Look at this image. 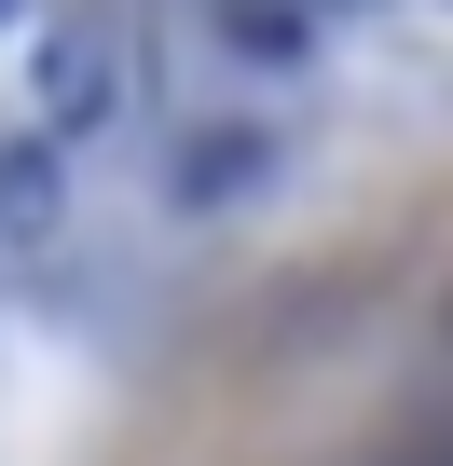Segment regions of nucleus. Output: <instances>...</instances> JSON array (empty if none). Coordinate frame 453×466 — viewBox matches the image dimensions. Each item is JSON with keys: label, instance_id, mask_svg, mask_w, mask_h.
Here are the masks:
<instances>
[{"label": "nucleus", "instance_id": "nucleus-1", "mask_svg": "<svg viewBox=\"0 0 453 466\" xmlns=\"http://www.w3.org/2000/svg\"><path fill=\"white\" fill-rule=\"evenodd\" d=\"M28 96H42V137H110L124 96H138V56L110 15H56L42 56H28Z\"/></svg>", "mask_w": 453, "mask_h": 466}, {"label": "nucleus", "instance_id": "nucleus-2", "mask_svg": "<svg viewBox=\"0 0 453 466\" xmlns=\"http://www.w3.org/2000/svg\"><path fill=\"white\" fill-rule=\"evenodd\" d=\"M275 178V124H192L179 137V165H165V192L179 206H248Z\"/></svg>", "mask_w": 453, "mask_h": 466}, {"label": "nucleus", "instance_id": "nucleus-3", "mask_svg": "<svg viewBox=\"0 0 453 466\" xmlns=\"http://www.w3.org/2000/svg\"><path fill=\"white\" fill-rule=\"evenodd\" d=\"M56 219H69V165H56V137H15L0 151V233L15 248H56Z\"/></svg>", "mask_w": 453, "mask_h": 466}, {"label": "nucleus", "instance_id": "nucleus-4", "mask_svg": "<svg viewBox=\"0 0 453 466\" xmlns=\"http://www.w3.org/2000/svg\"><path fill=\"white\" fill-rule=\"evenodd\" d=\"M220 42L262 56V69H303L316 56V15H303V0H220Z\"/></svg>", "mask_w": 453, "mask_h": 466}, {"label": "nucleus", "instance_id": "nucleus-5", "mask_svg": "<svg viewBox=\"0 0 453 466\" xmlns=\"http://www.w3.org/2000/svg\"><path fill=\"white\" fill-rule=\"evenodd\" d=\"M303 15H357V0H303Z\"/></svg>", "mask_w": 453, "mask_h": 466}, {"label": "nucleus", "instance_id": "nucleus-6", "mask_svg": "<svg viewBox=\"0 0 453 466\" xmlns=\"http://www.w3.org/2000/svg\"><path fill=\"white\" fill-rule=\"evenodd\" d=\"M0 15H28V0H0Z\"/></svg>", "mask_w": 453, "mask_h": 466}]
</instances>
